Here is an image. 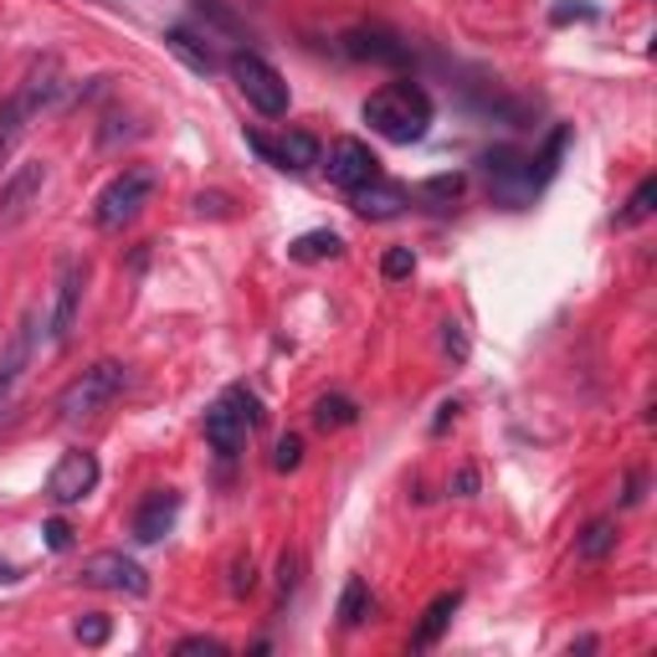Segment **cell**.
I'll return each mask as SVG.
<instances>
[{
	"label": "cell",
	"instance_id": "d590c367",
	"mask_svg": "<svg viewBox=\"0 0 657 657\" xmlns=\"http://www.w3.org/2000/svg\"><path fill=\"white\" fill-rule=\"evenodd\" d=\"M16 580H21L16 565H5V560H0V586H16Z\"/></svg>",
	"mask_w": 657,
	"mask_h": 657
},
{
	"label": "cell",
	"instance_id": "603a6c76",
	"mask_svg": "<svg viewBox=\"0 0 657 657\" xmlns=\"http://www.w3.org/2000/svg\"><path fill=\"white\" fill-rule=\"evenodd\" d=\"M653 201H657V180H642V186L632 190V201H626V211L616 216V226H642V221L653 216Z\"/></svg>",
	"mask_w": 657,
	"mask_h": 657
},
{
	"label": "cell",
	"instance_id": "d4e9b609",
	"mask_svg": "<svg viewBox=\"0 0 657 657\" xmlns=\"http://www.w3.org/2000/svg\"><path fill=\"white\" fill-rule=\"evenodd\" d=\"M73 632H78V642H88V647H103V642H109V616H78V626H73Z\"/></svg>",
	"mask_w": 657,
	"mask_h": 657
},
{
	"label": "cell",
	"instance_id": "484cf974",
	"mask_svg": "<svg viewBox=\"0 0 657 657\" xmlns=\"http://www.w3.org/2000/svg\"><path fill=\"white\" fill-rule=\"evenodd\" d=\"M298 463H303V442L288 432V437H278V453H272V468L278 472H293Z\"/></svg>",
	"mask_w": 657,
	"mask_h": 657
},
{
	"label": "cell",
	"instance_id": "8992f818",
	"mask_svg": "<svg viewBox=\"0 0 657 657\" xmlns=\"http://www.w3.org/2000/svg\"><path fill=\"white\" fill-rule=\"evenodd\" d=\"M82 586H98V591L113 595H149V576H144L140 560H129L124 549H98L82 560Z\"/></svg>",
	"mask_w": 657,
	"mask_h": 657
},
{
	"label": "cell",
	"instance_id": "e0dca14e",
	"mask_svg": "<svg viewBox=\"0 0 657 657\" xmlns=\"http://www.w3.org/2000/svg\"><path fill=\"white\" fill-rule=\"evenodd\" d=\"M370 611H376L370 586H365L360 576H349L345 591H339V626H365V622H370Z\"/></svg>",
	"mask_w": 657,
	"mask_h": 657
},
{
	"label": "cell",
	"instance_id": "4dcf8cb0",
	"mask_svg": "<svg viewBox=\"0 0 657 657\" xmlns=\"http://www.w3.org/2000/svg\"><path fill=\"white\" fill-rule=\"evenodd\" d=\"M42 534H47V545H52V549H67V545H73V524H67V519H52V524H47Z\"/></svg>",
	"mask_w": 657,
	"mask_h": 657
},
{
	"label": "cell",
	"instance_id": "cb8c5ba5",
	"mask_svg": "<svg viewBox=\"0 0 657 657\" xmlns=\"http://www.w3.org/2000/svg\"><path fill=\"white\" fill-rule=\"evenodd\" d=\"M380 272H386L391 282L411 278V272H416V252H411V247H391L386 257H380Z\"/></svg>",
	"mask_w": 657,
	"mask_h": 657
},
{
	"label": "cell",
	"instance_id": "ac0fdd59",
	"mask_svg": "<svg viewBox=\"0 0 657 657\" xmlns=\"http://www.w3.org/2000/svg\"><path fill=\"white\" fill-rule=\"evenodd\" d=\"M463 190H468V175H463V170H447V175H432V180H422V186H416V201L447 211L453 201H463Z\"/></svg>",
	"mask_w": 657,
	"mask_h": 657
},
{
	"label": "cell",
	"instance_id": "7a4b0ae2",
	"mask_svg": "<svg viewBox=\"0 0 657 657\" xmlns=\"http://www.w3.org/2000/svg\"><path fill=\"white\" fill-rule=\"evenodd\" d=\"M257 422H263L257 396H252L247 386H226V391L211 401V411H205V442H211V453L236 457L247 447L252 432H257Z\"/></svg>",
	"mask_w": 657,
	"mask_h": 657
},
{
	"label": "cell",
	"instance_id": "30bf717a",
	"mask_svg": "<svg viewBox=\"0 0 657 657\" xmlns=\"http://www.w3.org/2000/svg\"><path fill=\"white\" fill-rule=\"evenodd\" d=\"M247 149H257V155H263L272 170H313V165H319V155H324L313 134H282V140L247 134Z\"/></svg>",
	"mask_w": 657,
	"mask_h": 657
},
{
	"label": "cell",
	"instance_id": "5b68a950",
	"mask_svg": "<svg viewBox=\"0 0 657 657\" xmlns=\"http://www.w3.org/2000/svg\"><path fill=\"white\" fill-rule=\"evenodd\" d=\"M226 73H232L236 93L247 98L263 119H282V113H288V82H282V73L267 63V57H257V52H236L232 63H226Z\"/></svg>",
	"mask_w": 657,
	"mask_h": 657
},
{
	"label": "cell",
	"instance_id": "1f68e13d",
	"mask_svg": "<svg viewBox=\"0 0 657 657\" xmlns=\"http://www.w3.org/2000/svg\"><path fill=\"white\" fill-rule=\"evenodd\" d=\"M442 328H447V334H442V345H447L457 360H463V355H468V339H463V328H457V324H442Z\"/></svg>",
	"mask_w": 657,
	"mask_h": 657
},
{
	"label": "cell",
	"instance_id": "f546056e",
	"mask_svg": "<svg viewBox=\"0 0 657 657\" xmlns=\"http://www.w3.org/2000/svg\"><path fill=\"white\" fill-rule=\"evenodd\" d=\"M252 586H257V570H252V560H236L232 565V595H247Z\"/></svg>",
	"mask_w": 657,
	"mask_h": 657
},
{
	"label": "cell",
	"instance_id": "5bb4252c",
	"mask_svg": "<svg viewBox=\"0 0 657 657\" xmlns=\"http://www.w3.org/2000/svg\"><path fill=\"white\" fill-rule=\"evenodd\" d=\"M36 324H42V319H36V313H26V319H21V328L11 334V349H5V360H0V401L16 391V380L26 376V365H32V355H36V334H42Z\"/></svg>",
	"mask_w": 657,
	"mask_h": 657
},
{
	"label": "cell",
	"instance_id": "4fadbf2b",
	"mask_svg": "<svg viewBox=\"0 0 657 657\" xmlns=\"http://www.w3.org/2000/svg\"><path fill=\"white\" fill-rule=\"evenodd\" d=\"M175 519H180V493H175V488H155V493L140 503V514H134V539H140V545H159V539L175 530Z\"/></svg>",
	"mask_w": 657,
	"mask_h": 657
},
{
	"label": "cell",
	"instance_id": "3957f363",
	"mask_svg": "<svg viewBox=\"0 0 657 657\" xmlns=\"http://www.w3.org/2000/svg\"><path fill=\"white\" fill-rule=\"evenodd\" d=\"M124 391H129V365L98 360V365H88L63 396H57V411H63V422H88V416H98V411H109Z\"/></svg>",
	"mask_w": 657,
	"mask_h": 657
},
{
	"label": "cell",
	"instance_id": "2e32d148",
	"mask_svg": "<svg viewBox=\"0 0 657 657\" xmlns=\"http://www.w3.org/2000/svg\"><path fill=\"white\" fill-rule=\"evenodd\" d=\"M457 606H463V591H442L437 601H432V606L422 611V622H416V632H411V647H416V653H426V647H437L442 632L453 626Z\"/></svg>",
	"mask_w": 657,
	"mask_h": 657
},
{
	"label": "cell",
	"instance_id": "6da1fadb",
	"mask_svg": "<svg viewBox=\"0 0 657 657\" xmlns=\"http://www.w3.org/2000/svg\"><path fill=\"white\" fill-rule=\"evenodd\" d=\"M365 124L391 144H422L432 129V98L416 82H386L365 98Z\"/></svg>",
	"mask_w": 657,
	"mask_h": 657
},
{
	"label": "cell",
	"instance_id": "8fae6325",
	"mask_svg": "<svg viewBox=\"0 0 657 657\" xmlns=\"http://www.w3.org/2000/svg\"><path fill=\"white\" fill-rule=\"evenodd\" d=\"M82 282H88V267H82V263H63V272H57V303H52V345H67V339H73V328H78Z\"/></svg>",
	"mask_w": 657,
	"mask_h": 657
},
{
	"label": "cell",
	"instance_id": "7c38bea8",
	"mask_svg": "<svg viewBox=\"0 0 657 657\" xmlns=\"http://www.w3.org/2000/svg\"><path fill=\"white\" fill-rule=\"evenodd\" d=\"M339 47H345L355 63H380V67H401L411 57L407 42L391 32H380V26H355V32H345Z\"/></svg>",
	"mask_w": 657,
	"mask_h": 657
},
{
	"label": "cell",
	"instance_id": "f1b7e54d",
	"mask_svg": "<svg viewBox=\"0 0 657 657\" xmlns=\"http://www.w3.org/2000/svg\"><path fill=\"white\" fill-rule=\"evenodd\" d=\"M175 653H180V657H186V653L221 657V653H226V642H216V637H186V642H175Z\"/></svg>",
	"mask_w": 657,
	"mask_h": 657
},
{
	"label": "cell",
	"instance_id": "ba28073f",
	"mask_svg": "<svg viewBox=\"0 0 657 657\" xmlns=\"http://www.w3.org/2000/svg\"><path fill=\"white\" fill-rule=\"evenodd\" d=\"M319 165H324L328 180L339 190H360V186H370V180H380V159L365 140H334L328 155H319Z\"/></svg>",
	"mask_w": 657,
	"mask_h": 657
},
{
	"label": "cell",
	"instance_id": "836d02e7",
	"mask_svg": "<svg viewBox=\"0 0 657 657\" xmlns=\"http://www.w3.org/2000/svg\"><path fill=\"white\" fill-rule=\"evenodd\" d=\"M622 503H626V509H632V503H642V472H632V478H626Z\"/></svg>",
	"mask_w": 657,
	"mask_h": 657
},
{
	"label": "cell",
	"instance_id": "7402d4cb",
	"mask_svg": "<svg viewBox=\"0 0 657 657\" xmlns=\"http://www.w3.org/2000/svg\"><path fill=\"white\" fill-rule=\"evenodd\" d=\"M165 47H170L186 67H196V73H211V67H216V57H211L205 47H196V36L180 32V26H175V32H165Z\"/></svg>",
	"mask_w": 657,
	"mask_h": 657
},
{
	"label": "cell",
	"instance_id": "44dd1931",
	"mask_svg": "<svg viewBox=\"0 0 657 657\" xmlns=\"http://www.w3.org/2000/svg\"><path fill=\"white\" fill-rule=\"evenodd\" d=\"M288 252H293L298 263H324V257H339V252H345V236L339 232H303Z\"/></svg>",
	"mask_w": 657,
	"mask_h": 657
},
{
	"label": "cell",
	"instance_id": "9c48e42d",
	"mask_svg": "<svg viewBox=\"0 0 657 657\" xmlns=\"http://www.w3.org/2000/svg\"><path fill=\"white\" fill-rule=\"evenodd\" d=\"M42 186H47V165L42 159H26V165H16V170L0 180V226H16V221H26V211H32V201L42 196Z\"/></svg>",
	"mask_w": 657,
	"mask_h": 657
},
{
	"label": "cell",
	"instance_id": "83f0119b",
	"mask_svg": "<svg viewBox=\"0 0 657 657\" xmlns=\"http://www.w3.org/2000/svg\"><path fill=\"white\" fill-rule=\"evenodd\" d=\"M549 16L560 21V26H565V21H591V16H595V5H586V0H560V5H555Z\"/></svg>",
	"mask_w": 657,
	"mask_h": 657
},
{
	"label": "cell",
	"instance_id": "d6986e66",
	"mask_svg": "<svg viewBox=\"0 0 657 657\" xmlns=\"http://www.w3.org/2000/svg\"><path fill=\"white\" fill-rule=\"evenodd\" d=\"M360 422V407L349 396H319L313 401V426L319 432H339V426H355Z\"/></svg>",
	"mask_w": 657,
	"mask_h": 657
},
{
	"label": "cell",
	"instance_id": "d6a6232c",
	"mask_svg": "<svg viewBox=\"0 0 657 657\" xmlns=\"http://www.w3.org/2000/svg\"><path fill=\"white\" fill-rule=\"evenodd\" d=\"M457 499H472V493H478V472H472V468H463V472H457Z\"/></svg>",
	"mask_w": 657,
	"mask_h": 657
},
{
	"label": "cell",
	"instance_id": "9a60e30c",
	"mask_svg": "<svg viewBox=\"0 0 657 657\" xmlns=\"http://www.w3.org/2000/svg\"><path fill=\"white\" fill-rule=\"evenodd\" d=\"M349 205H355V216L365 221H396L401 211L411 205V196L401 186H386V180H370V186L349 190Z\"/></svg>",
	"mask_w": 657,
	"mask_h": 657
},
{
	"label": "cell",
	"instance_id": "e575fe53",
	"mask_svg": "<svg viewBox=\"0 0 657 657\" xmlns=\"http://www.w3.org/2000/svg\"><path fill=\"white\" fill-rule=\"evenodd\" d=\"M457 416V401H442V411H437V422H432V432H442V426Z\"/></svg>",
	"mask_w": 657,
	"mask_h": 657
},
{
	"label": "cell",
	"instance_id": "ffe728a7",
	"mask_svg": "<svg viewBox=\"0 0 657 657\" xmlns=\"http://www.w3.org/2000/svg\"><path fill=\"white\" fill-rule=\"evenodd\" d=\"M611 549H616V519H591V524H586V534L576 539V555L595 565V560H606Z\"/></svg>",
	"mask_w": 657,
	"mask_h": 657
},
{
	"label": "cell",
	"instance_id": "277c9868",
	"mask_svg": "<svg viewBox=\"0 0 657 657\" xmlns=\"http://www.w3.org/2000/svg\"><path fill=\"white\" fill-rule=\"evenodd\" d=\"M149 196H155V170H144V165H129V170H119L109 186L98 190L93 221L103 226V232H119V226H129V221L140 216Z\"/></svg>",
	"mask_w": 657,
	"mask_h": 657
},
{
	"label": "cell",
	"instance_id": "52a82bcc",
	"mask_svg": "<svg viewBox=\"0 0 657 657\" xmlns=\"http://www.w3.org/2000/svg\"><path fill=\"white\" fill-rule=\"evenodd\" d=\"M93 488H98V457L88 453V447H67V453L57 457V468L47 472V499L57 503V509L82 503Z\"/></svg>",
	"mask_w": 657,
	"mask_h": 657
},
{
	"label": "cell",
	"instance_id": "4316f807",
	"mask_svg": "<svg viewBox=\"0 0 657 657\" xmlns=\"http://www.w3.org/2000/svg\"><path fill=\"white\" fill-rule=\"evenodd\" d=\"M298 549H282V560H278V591H282V601H288V591L298 586Z\"/></svg>",
	"mask_w": 657,
	"mask_h": 657
}]
</instances>
